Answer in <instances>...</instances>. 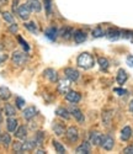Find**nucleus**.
<instances>
[{
    "label": "nucleus",
    "mask_w": 133,
    "mask_h": 154,
    "mask_svg": "<svg viewBox=\"0 0 133 154\" xmlns=\"http://www.w3.org/2000/svg\"><path fill=\"white\" fill-rule=\"evenodd\" d=\"M76 64H78V67H80L83 69H90L92 66H94V58H92V56L90 53L84 52L78 57Z\"/></svg>",
    "instance_id": "obj_1"
},
{
    "label": "nucleus",
    "mask_w": 133,
    "mask_h": 154,
    "mask_svg": "<svg viewBox=\"0 0 133 154\" xmlns=\"http://www.w3.org/2000/svg\"><path fill=\"white\" fill-rule=\"evenodd\" d=\"M27 54L23 53V52H20V51H15L14 53H12V57H11V60L12 63L15 64V66H23V64L27 62Z\"/></svg>",
    "instance_id": "obj_2"
},
{
    "label": "nucleus",
    "mask_w": 133,
    "mask_h": 154,
    "mask_svg": "<svg viewBox=\"0 0 133 154\" xmlns=\"http://www.w3.org/2000/svg\"><path fill=\"white\" fill-rule=\"evenodd\" d=\"M57 90L59 94H66L69 90H70V80L69 79H60L58 82V85H57Z\"/></svg>",
    "instance_id": "obj_3"
},
{
    "label": "nucleus",
    "mask_w": 133,
    "mask_h": 154,
    "mask_svg": "<svg viewBox=\"0 0 133 154\" xmlns=\"http://www.w3.org/2000/svg\"><path fill=\"white\" fill-rule=\"evenodd\" d=\"M16 12H17V15H19L20 19L27 20V19L30 17V15H31V9L29 8L27 4H22V5L19 6V9H17Z\"/></svg>",
    "instance_id": "obj_4"
},
{
    "label": "nucleus",
    "mask_w": 133,
    "mask_h": 154,
    "mask_svg": "<svg viewBox=\"0 0 133 154\" xmlns=\"http://www.w3.org/2000/svg\"><path fill=\"white\" fill-rule=\"evenodd\" d=\"M105 150H111L115 146V140L111 136L106 134V136H102V140H101V144H100Z\"/></svg>",
    "instance_id": "obj_5"
},
{
    "label": "nucleus",
    "mask_w": 133,
    "mask_h": 154,
    "mask_svg": "<svg viewBox=\"0 0 133 154\" xmlns=\"http://www.w3.org/2000/svg\"><path fill=\"white\" fill-rule=\"evenodd\" d=\"M65 134H66V138H68L72 143H75L76 140L79 139V131H78V128L74 127V126L69 127L68 130H66Z\"/></svg>",
    "instance_id": "obj_6"
},
{
    "label": "nucleus",
    "mask_w": 133,
    "mask_h": 154,
    "mask_svg": "<svg viewBox=\"0 0 133 154\" xmlns=\"http://www.w3.org/2000/svg\"><path fill=\"white\" fill-rule=\"evenodd\" d=\"M64 74H65V78L69 79L70 82H76L79 79V76H80V74H79V72L74 68H65L64 69Z\"/></svg>",
    "instance_id": "obj_7"
},
{
    "label": "nucleus",
    "mask_w": 133,
    "mask_h": 154,
    "mask_svg": "<svg viewBox=\"0 0 133 154\" xmlns=\"http://www.w3.org/2000/svg\"><path fill=\"white\" fill-rule=\"evenodd\" d=\"M38 115V110L35 107V106H29L27 109H25L23 111H22V116H23V119L25 120H32L35 116H37Z\"/></svg>",
    "instance_id": "obj_8"
},
{
    "label": "nucleus",
    "mask_w": 133,
    "mask_h": 154,
    "mask_svg": "<svg viewBox=\"0 0 133 154\" xmlns=\"http://www.w3.org/2000/svg\"><path fill=\"white\" fill-rule=\"evenodd\" d=\"M65 99H66V101L72 102V104H76V102H79V101H80V99H82V95L79 94L78 91H73V90H69L68 93L65 94Z\"/></svg>",
    "instance_id": "obj_9"
},
{
    "label": "nucleus",
    "mask_w": 133,
    "mask_h": 154,
    "mask_svg": "<svg viewBox=\"0 0 133 154\" xmlns=\"http://www.w3.org/2000/svg\"><path fill=\"white\" fill-rule=\"evenodd\" d=\"M73 38H74L75 43H83L86 41V33L82 30H76L73 33Z\"/></svg>",
    "instance_id": "obj_10"
},
{
    "label": "nucleus",
    "mask_w": 133,
    "mask_h": 154,
    "mask_svg": "<svg viewBox=\"0 0 133 154\" xmlns=\"http://www.w3.org/2000/svg\"><path fill=\"white\" fill-rule=\"evenodd\" d=\"M69 112H70V115H72V116H73L78 122H84V115H83V112L80 111V109L73 106V107H70Z\"/></svg>",
    "instance_id": "obj_11"
},
{
    "label": "nucleus",
    "mask_w": 133,
    "mask_h": 154,
    "mask_svg": "<svg viewBox=\"0 0 133 154\" xmlns=\"http://www.w3.org/2000/svg\"><path fill=\"white\" fill-rule=\"evenodd\" d=\"M45 75H46V78L52 82V83H56L58 80V73L53 69V68H48L45 70Z\"/></svg>",
    "instance_id": "obj_12"
},
{
    "label": "nucleus",
    "mask_w": 133,
    "mask_h": 154,
    "mask_svg": "<svg viewBox=\"0 0 133 154\" xmlns=\"http://www.w3.org/2000/svg\"><path fill=\"white\" fill-rule=\"evenodd\" d=\"M90 150H91V144H90V142H86V140L83 142L80 146H78L75 149V152L79 154H88V153H90Z\"/></svg>",
    "instance_id": "obj_13"
},
{
    "label": "nucleus",
    "mask_w": 133,
    "mask_h": 154,
    "mask_svg": "<svg viewBox=\"0 0 133 154\" xmlns=\"http://www.w3.org/2000/svg\"><path fill=\"white\" fill-rule=\"evenodd\" d=\"M102 140V134L100 132H91L90 133V143H92L94 146H100Z\"/></svg>",
    "instance_id": "obj_14"
},
{
    "label": "nucleus",
    "mask_w": 133,
    "mask_h": 154,
    "mask_svg": "<svg viewBox=\"0 0 133 154\" xmlns=\"http://www.w3.org/2000/svg\"><path fill=\"white\" fill-rule=\"evenodd\" d=\"M106 36H107L109 40L115 41V40H118L119 37H122V32L119 30H117V29H110L107 31V33H106Z\"/></svg>",
    "instance_id": "obj_15"
},
{
    "label": "nucleus",
    "mask_w": 133,
    "mask_h": 154,
    "mask_svg": "<svg viewBox=\"0 0 133 154\" xmlns=\"http://www.w3.org/2000/svg\"><path fill=\"white\" fill-rule=\"evenodd\" d=\"M17 120L14 119V117H8L6 120V128L9 132H15L16 128H17Z\"/></svg>",
    "instance_id": "obj_16"
},
{
    "label": "nucleus",
    "mask_w": 133,
    "mask_h": 154,
    "mask_svg": "<svg viewBox=\"0 0 133 154\" xmlns=\"http://www.w3.org/2000/svg\"><path fill=\"white\" fill-rule=\"evenodd\" d=\"M52 130L57 136H62V134L65 133V127H64V125L62 122H54L53 126H52Z\"/></svg>",
    "instance_id": "obj_17"
},
{
    "label": "nucleus",
    "mask_w": 133,
    "mask_h": 154,
    "mask_svg": "<svg viewBox=\"0 0 133 154\" xmlns=\"http://www.w3.org/2000/svg\"><path fill=\"white\" fill-rule=\"evenodd\" d=\"M127 79H128V75H127L126 70H125V69H119V70L117 72V76H116L117 83H118L119 85H123Z\"/></svg>",
    "instance_id": "obj_18"
},
{
    "label": "nucleus",
    "mask_w": 133,
    "mask_h": 154,
    "mask_svg": "<svg viewBox=\"0 0 133 154\" xmlns=\"http://www.w3.org/2000/svg\"><path fill=\"white\" fill-rule=\"evenodd\" d=\"M26 4L29 5L31 11H35V12L41 11V9H42V5H41V3H39L38 0H27V3Z\"/></svg>",
    "instance_id": "obj_19"
},
{
    "label": "nucleus",
    "mask_w": 133,
    "mask_h": 154,
    "mask_svg": "<svg viewBox=\"0 0 133 154\" xmlns=\"http://www.w3.org/2000/svg\"><path fill=\"white\" fill-rule=\"evenodd\" d=\"M119 136H121V139L126 142V140H128L132 137V128L129 126H125L121 130V134Z\"/></svg>",
    "instance_id": "obj_20"
},
{
    "label": "nucleus",
    "mask_w": 133,
    "mask_h": 154,
    "mask_svg": "<svg viewBox=\"0 0 133 154\" xmlns=\"http://www.w3.org/2000/svg\"><path fill=\"white\" fill-rule=\"evenodd\" d=\"M15 137L17 139H25L26 137H27V128H26L25 126H20L19 128H16Z\"/></svg>",
    "instance_id": "obj_21"
},
{
    "label": "nucleus",
    "mask_w": 133,
    "mask_h": 154,
    "mask_svg": "<svg viewBox=\"0 0 133 154\" xmlns=\"http://www.w3.org/2000/svg\"><path fill=\"white\" fill-rule=\"evenodd\" d=\"M45 35H46L47 38H49L51 41H54L56 38H57V36H58V30H57L56 27H48V29L46 30Z\"/></svg>",
    "instance_id": "obj_22"
},
{
    "label": "nucleus",
    "mask_w": 133,
    "mask_h": 154,
    "mask_svg": "<svg viewBox=\"0 0 133 154\" xmlns=\"http://www.w3.org/2000/svg\"><path fill=\"white\" fill-rule=\"evenodd\" d=\"M56 115H57V116H59V117H62L63 120L70 119V112H69V110H66V109H64V107H58V109L56 110Z\"/></svg>",
    "instance_id": "obj_23"
},
{
    "label": "nucleus",
    "mask_w": 133,
    "mask_h": 154,
    "mask_svg": "<svg viewBox=\"0 0 133 154\" xmlns=\"http://www.w3.org/2000/svg\"><path fill=\"white\" fill-rule=\"evenodd\" d=\"M22 147H23V152H26V150H33L37 147V143H36L35 139H27V140H25V142L22 143Z\"/></svg>",
    "instance_id": "obj_24"
},
{
    "label": "nucleus",
    "mask_w": 133,
    "mask_h": 154,
    "mask_svg": "<svg viewBox=\"0 0 133 154\" xmlns=\"http://www.w3.org/2000/svg\"><path fill=\"white\" fill-rule=\"evenodd\" d=\"M4 113L8 117H14L16 115V110L11 104H5L4 105Z\"/></svg>",
    "instance_id": "obj_25"
},
{
    "label": "nucleus",
    "mask_w": 133,
    "mask_h": 154,
    "mask_svg": "<svg viewBox=\"0 0 133 154\" xmlns=\"http://www.w3.org/2000/svg\"><path fill=\"white\" fill-rule=\"evenodd\" d=\"M73 30L70 29V27H63L62 30H60V32H59V35H60V37L62 38H64V40H69V38L73 36Z\"/></svg>",
    "instance_id": "obj_26"
},
{
    "label": "nucleus",
    "mask_w": 133,
    "mask_h": 154,
    "mask_svg": "<svg viewBox=\"0 0 133 154\" xmlns=\"http://www.w3.org/2000/svg\"><path fill=\"white\" fill-rule=\"evenodd\" d=\"M11 97V91L5 86H0V100H9Z\"/></svg>",
    "instance_id": "obj_27"
},
{
    "label": "nucleus",
    "mask_w": 133,
    "mask_h": 154,
    "mask_svg": "<svg viewBox=\"0 0 133 154\" xmlns=\"http://www.w3.org/2000/svg\"><path fill=\"white\" fill-rule=\"evenodd\" d=\"M25 29L32 32V33H38V27H37V25L33 22V21H30V22H26L25 23Z\"/></svg>",
    "instance_id": "obj_28"
},
{
    "label": "nucleus",
    "mask_w": 133,
    "mask_h": 154,
    "mask_svg": "<svg viewBox=\"0 0 133 154\" xmlns=\"http://www.w3.org/2000/svg\"><path fill=\"white\" fill-rule=\"evenodd\" d=\"M0 142L3 143V146L5 148H8L11 144V136L9 133H3L2 134V138H0Z\"/></svg>",
    "instance_id": "obj_29"
},
{
    "label": "nucleus",
    "mask_w": 133,
    "mask_h": 154,
    "mask_svg": "<svg viewBox=\"0 0 133 154\" xmlns=\"http://www.w3.org/2000/svg\"><path fill=\"white\" fill-rule=\"evenodd\" d=\"M97 63H99V67H100V69L101 70H107V68H109V60L106 59V58H104V57H100L99 59H97Z\"/></svg>",
    "instance_id": "obj_30"
},
{
    "label": "nucleus",
    "mask_w": 133,
    "mask_h": 154,
    "mask_svg": "<svg viewBox=\"0 0 133 154\" xmlns=\"http://www.w3.org/2000/svg\"><path fill=\"white\" fill-rule=\"evenodd\" d=\"M53 147H54V149L57 150V153H60V154H63V153H65V148L59 143V142H57V140L54 139V140H53Z\"/></svg>",
    "instance_id": "obj_31"
},
{
    "label": "nucleus",
    "mask_w": 133,
    "mask_h": 154,
    "mask_svg": "<svg viewBox=\"0 0 133 154\" xmlns=\"http://www.w3.org/2000/svg\"><path fill=\"white\" fill-rule=\"evenodd\" d=\"M102 121L105 126H109L111 123V112H104L102 113Z\"/></svg>",
    "instance_id": "obj_32"
},
{
    "label": "nucleus",
    "mask_w": 133,
    "mask_h": 154,
    "mask_svg": "<svg viewBox=\"0 0 133 154\" xmlns=\"http://www.w3.org/2000/svg\"><path fill=\"white\" fill-rule=\"evenodd\" d=\"M43 138H45V134H43V132H37L33 139L36 140L37 146H41V144L43 143Z\"/></svg>",
    "instance_id": "obj_33"
},
{
    "label": "nucleus",
    "mask_w": 133,
    "mask_h": 154,
    "mask_svg": "<svg viewBox=\"0 0 133 154\" xmlns=\"http://www.w3.org/2000/svg\"><path fill=\"white\" fill-rule=\"evenodd\" d=\"M12 150L15 153H22L23 152V147H22V143L21 142H15L12 144Z\"/></svg>",
    "instance_id": "obj_34"
},
{
    "label": "nucleus",
    "mask_w": 133,
    "mask_h": 154,
    "mask_svg": "<svg viewBox=\"0 0 133 154\" xmlns=\"http://www.w3.org/2000/svg\"><path fill=\"white\" fill-rule=\"evenodd\" d=\"M3 19H4L6 22H9V23H12V22H14V16H12L10 12H8V11L3 12Z\"/></svg>",
    "instance_id": "obj_35"
},
{
    "label": "nucleus",
    "mask_w": 133,
    "mask_h": 154,
    "mask_svg": "<svg viewBox=\"0 0 133 154\" xmlns=\"http://www.w3.org/2000/svg\"><path fill=\"white\" fill-rule=\"evenodd\" d=\"M15 104H16L17 109H23L26 102H25V100H23L22 97H16V100H15Z\"/></svg>",
    "instance_id": "obj_36"
},
{
    "label": "nucleus",
    "mask_w": 133,
    "mask_h": 154,
    "mask_svg": "<svg viewBox=\"0 0 133 154\" xmlns=\"http://www.w3.org/2000/svg\"><path fill=\"white\" fill-rule=\"evenodd\" d=\"M17 40H19V42L21 43V46L23 47V49L26 51V52H29V51H30V46H29V43H27V42H25V41H23V38L20 37V36L17 37Z\"/></svg>",
    "instance_id": "obj_37"
},
{
    "label": "nucleus",
    "mask_w": 133,
    "mask_h": 154,
    "mask_svg": "<svg viewBox=\"0 0 133 154\" xmlns=\"http://www.w3.org/2000/svg\"><path fill=\"white\" fill-rule=\"evenodd\" d=\"M105 33H104V31H102V29H100V27H96L94 31H92V36L94 37H102Z\"/></svg>",
    "instance_id": "obj_38"
},
{
    "label": "nucleus",
    "mask_w": 133,
    "mask_h": 154,
    "mask_svg": "<svg viewBox=\"0 0 133 154\" xmlns=\"http://www.w3.org/2000/svg\"><path fill=\"white\" fill-rule=\"evenodd\" d=\"M17 30H19L17 23H14V22H12V23L10 25V27H9V31H10L11 33H16V32H17Z\"/></svg>",
    "instance_id": "obj_39"
},
{
    "label": "nucleus",
    "mask_w": 133,
    "mask_h": 154,
    "mask_svg": "<svg viewBox=\"0 0 133 154\" xmlns=\"http://www.w3.org/2000/svg\"><path fill=\"white\" fill-rule=\"evenodd\" d=\"M113 91H115L118 96H123V95H126V94H127V90H125V89H119V88H116Z\"/></svg>",
    "instance_id": "obj_40"
},
{
    "label": "nucleus",
    "mask_w": 133,
    "mask_h": 154,
    "mask_svg": "<svg viewBox=\"0 0 133 154\" xmlns=\"http://www.w3.org/2000/svg\"><path fill=\"white\" fill-rule=\"evenodd\" d=\"M6 59H8V54H6V53H3V52H0V64H3Z\"/></svg>",
    "instance_id": "obj_41"
},
{
    "label": "nucleus",
    "mask_w": 133,
    "mask_h": 154,
    "mask_svg": "<svg viewBox=\"0 0 133 154\" xmlns=\"http://www.w3.org/2000/svg\"><path fill=\"white\" fill-rule=\"evenodd\" d=\"M20 0H12V11H17V4H19Z\"/></svg>",
    "instance_id": "obj_42"
},
{
    "label": "nucleus",
    "mask_w": 133,
    "mask_h": 154,
    "mask_svg": "<svg viewBox=\"0 0 133 154\" xmlns=\"http://www.w3.org/2000/svg\"><path fill=\"white\" fill-rule=\"evenodd\" d=\"M127 64L131 68H133V56H128L127 57Z\"/></svg>",
    "instance_id": "obj_43"
},
{
    "label": "nucleus",
    "mask_w": 133,
    "mask_h": 154,
    "mask_svg": "<svg viewBox=\"0 0 133 154\" xmlns=\"http://www.w3.org/2000/svg\"><path fill=\"white\" fill-rule=\"evenodd\" d=\"M45 4H46V10L49 14V12H51V0H45Z\"/></svg>",
    "instance_id": "obj_44"
},
{
    "label": "nucleus",
    "mask_w": 133,
    "mask_h": 154,
    "mask_svg": "<svg viewBox=\"0 0 133 154\" xmlns=\"http://www.w3.org/2000/svg\"><path fill=\"white\" fill-rule=\"evenodd\" d=\"M123 153H128V154H133V146H129L127 148L123 149Z\"/></svg>",
    "instance_id": "obj_45"
},
{
    "label": "nucleus",
    "mask_w": 133,
    "mask_h": 154,
    "mask_svg": "<svg viewBox=\"0 0 133 154\" xmlns=\"http://www.w3.org/2000/svg\"><path fill=\"white\" fill-rule=\"evenodd\" d=\"M129 111L133 113V100H131V102H129Z\"/></svg>",
    "instance_id": "obj_46"
},
{
    "label": "nucleus",
    "mask_w": 133,
    "mask_h": 154,
    "mask_svg": "<svg viewBox=\"0 0 133 154\" xmlns=\"http://www.w3.org/2000/svg\"><path fill=\"white\" fill-rule=\"evenodd\" d=\"M37 153H38V154H43L45 150H43V149H37Z\"/></svg>",
    "instance_id": "obj_47"
},
{
    "label": "nucleus",
    "mask_w": 133,
    "mask_h": 154,
    "mask_svg": "<svg viewBox=\"0 0 133 154\" xmlns=\"http://www.w3.org/2000/svg\"><path fill=\"white\" fill-rule=\"evenodd\" d=\"M2 49H3V46H2V45H0V51H2Z\"/></svg>",
    "instance_id": "obj_48"
},
{
    "label": "nucleus",
    "mask_w": 133,
    "mask_h": 154,
    "mask_svg": "<svg viewBox=\"0 0 133 154\" xmlns=\"http://www.w3.org/2000/svg\"><path fill=\"white\" fill-rule=\"evenodd\" d=\"M0 138H2V132H0Z\"/></svg>",
    "instance_id": "obj_49"
}]
</instances>
